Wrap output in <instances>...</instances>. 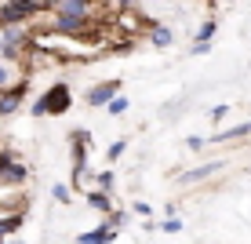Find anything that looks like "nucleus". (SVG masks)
<instances>
[{"label":"nucleus","mask_w":251,"mask_h":244,"mask_svg":"<svg viewBox=\"0 0 251 244\" xmlns=\"http://www.w3.org/2000/svg\"><path fill=\"white\" fill-rule=\"evenodd\" d=\"M178 226H182V222H178V219H168V222H164V226H160V230H164V233H178Z\"/></svg>","instance_id":"obj_18"},{"label":"nucleus","mask_w":251,"mask_h":244,"mask_svg":"<svg viewBox=\"0 0 251 244\" xmlns=\"http://www.w3.org/2000/svg\"><path fill=\"white\" fill-rule=\"evenodd\" d=\"M117 237V226H99V230H91V233H80V237H76V244H109Z\"/></svg>","instance_id":"obj_3"},{"label":"nucleus","mask_w":251,"mask_h":244,"mask_svg":"<svg viewBox=\"0 0 251 244\" xmlns=\"http://www.w3.org/2000/svg\"><path fill=\"white\" fill-rule=\"evenodd\" d=\"M0 179H7V182H22V179H25V168H22V164H15L11 157H4V161H0Z\"/></svg>","instance_id":"obj_4"},{"label":"nucleus","mask_w":251,"mask_h":244,"mask_svg":"<svg viewBox=\"0 0 251 244\" xmlns=\"http://www.w3.org/2000/svg\"><path fill=\"white\" fill-rule=\"evenodd\" d=\"M222 164L215 161V164H201V168H193V171H186L182 175V182H197V179H207V175H215V171H219Z\"/></svg>","instance_id":"obj_8"},{"label":"nucleus","mask_w":251,"mask_h":244,"mask_svg":"<svg viewBox=\"0 0 251 244\" xmlns=\"http://www.w3.org/2000/svg\"><path fill=\"white\" fill-rule=\"evenodd\" d=\"M55 4H58V11H62V15H88L91 0H55Z\"/></svg>","instance_id":"obj_7"},{"label":"nucleus","mask_w":251,"mask_h":244,"mask_svg":"<svg viewBox=\"0 0 251 244\" xmlns=\"http://www.w3.org/2000/svg\"><path fill=\"white\" fill-rule=\"evenodd\" d=\"M51 193H55V200H62V204L69 200V190H66V186H55V190H51Z\"/></svg>","instance_id":"obj_19"},{"label":"nucleus","mask_w":251,"mask_h":244,"mask_svg":"<svg viewBox=\"0 0 251 244\" xmlns=\"http://www.w3.org/2000/svg\"><path fill=\"white\" fill-rule=\"evenodd\" d=\"M22 91H25V88H15V91L0 95V113H11L15 106H19V102H22Z\"/></svg>","instance_id":"obj_9"},{"label":"nucleus","mask_w":251,"mask_h":244,"mask_svg":"<svg viewBox=\"0 0 251 244\" xmlns=\"http://www.w3.org/2000/svg\"><path fill=\"white\" fill-rule=\"evenodd\" d=\"M244 135H251V120H248V124H237V128H229V132H219L215 138H219V142H226V138H244Z\"/></svg>","instance_id":"obj_10"},{"label":"nucleus","mask_w":251,"mask_h":244,"mask_svg":"<svg viewBox=\"0 0 251 244\" xmlns=\"http://www.w3.org/2000/svg\"><path fill=\"white\" fill-rule=\"evenodd\" d=\"M66 106H69V88H66V84H58V88H51L44 99L33 106V113H62Z\"/></svg>","instance_id":"obj_1"},{"label":"nucleus","mask_w":251,"mask_h":244,"mask_svg":"<svg viewBox=\"0 0 251 244\" xmlns=\"http://www.w3.org/2000/svg\"><path fill=\"white\" fill-rule=\"evenodd\" d=\"M153 44H157V48H168V44H171V29L157 26V29H153Z\"/></svg>","instance_id":"obj_11"},{"label":"nucleus","mask_w":251,"mask_h":244,"mask_svg":"<svg viewBox=\"0 0 251 244\" xmlns=\"http://www.w3.org/2000/svg\"><path fill=\"white\" fill-rule=\"evenodd\" d=\"M88 26V15H58V33H76Z\"/></svg>","instance_id":"obj_5"},{"label":"nucleus","mask_w":251,"mask_h":244,"mask_svg":"<svg viewBox=\"0 0 251 244\" xmlns=\"http://www.w3.org/2000/svg\"><path fill=\"white\" fill-rule=\"evenodd\" d=\"M124 150H127V142H124V138H120V142H113V146H109L106 153H109V161H117V157L124 153Z\"/></svg>","instance_id":"obj_15"},{"label":"nucleus","mask_w":251,"mask_h":244,"mask_svg":"<svg viewBox=\"0 0 251 244\" xmlns=\"http://www.w3.org/2000/svg\"><path fill=\"white\" fill-rule=\"evenodd\" d=\"M117 4H127V0H117Z\"/></svg>","instance_id":"obj_22"},{"label":"nucleus","mask_w":251,"mask_h":244,"mask_svg":"<svg viewBox=\"0 0 251 244\" xmlns=\"http://www.w3.org/2000/svg\"><path fill=\"white\" fill-rule=\"evenodd\" d=\"M211 37H215V22H204L201 29H197V44H207Z\"/></svg>","instance_id":"obj_12"},{"label":"nucleus","mask_w":251,"mask_h":244,"mask_svg":"<svg viewBox=\"0 0 251 244\" xmlns=\"http://www.w3.org/2000/svg\"><path fill=\"white\" fill-rule=\"evenodd\" d=\"M113 91H117V84H99V88L88 91V102L91 106H106V102L113 99Z\"/></svg>","instance_id":"obj_6"},{"label":"nucleus","mask_w":251,"mask_h":244,"mask_svg":"<svg viewBox=\"0 0 251 244\" xmlns=\"http://www.w3.org/2000/svg\"><path fill=\"white\" fill-rule=\"evenodd\" d=\"M186 146H189V150H201V146H204V138H197V135H189V138H186Z\"/></svg>","instance_id":"obj_20"},{"label":"nucleus","mask_w":251,"mask_h":244,"mask_svg":"<svg viewBox=\"0 0 251 244\" xmlns=\"http://www.w3.org/2000/svg\"><path fill=\"white\" fill-rule=\"evenodd\" d=\"M99 186H102V190H113V175H109V171H102V175H99Z\"/></svg>","instance_id":"obj_17"},{"label":"nucleus","mask_w":251,"mask_h":244,"mask_svg":"<svg viewBox=\"0 0 251 244\" xmlns=\"http://www.w3.org/2000/svg\"><path fill=\"white\" fill-rule=\"evenodd\" d=\"M37 0H15L11 7H0V22H19V19H25V15H33L37 11Z\"/></svg>","instance_id":"obj_2"},{"label":"nucleus","mask_w":251,"mask_h":244,"mask_svg":"<svg viewBox=\"0 0 251 244\" xmlns=\"http://www.w3.org/2000/svg\"><path fill=\"white\" fill-rule=\"evenodd\" d=\"M4 81H7V66L0 62V84H4Z\"/></svg>","instance_id":"obj_21"},{"label":"nucleus","mask_w":251,"mask_h":244,"mask_svg":"<svg viewBox=\"0 0 251 244\" xmlns=\"http://www.w3.org/2000/svg\"><path fill=\"white\" fill-rule=\"evenodd\" d=\"M19 222H22V215H15V219L0 222V237H4V233H11V230H19Z\"/></svg>","instance_id":"obj_14"},{"label":"nucleus","mask_w":251,"mask_h":244,"mask_svg":"<svg viewBox=\"0 0 251 244\" xmlns=\"http://www.w3.org/2000/svg\"><path fill=\"white\" fill-rule=\"evenodd\" d=\"M106 106H109V113H124L127 109V99H109Z\"/></svg>","instance_id":"obj_16"},{"label":"nucleus","mask_w":251,"mask_h":244,"mask_svg":"<svg viewBox=\"0 0 251 244\" xmlns=\"http://www.w3.org/2000/svg\"><path fill=\"white\" fill-rule=\"evenodd\" d=\"M88 204L99 208V212H106V208H109V197H106V193H88Z\"/></svg>","instance_id":"obj_13"}]
</instances>
